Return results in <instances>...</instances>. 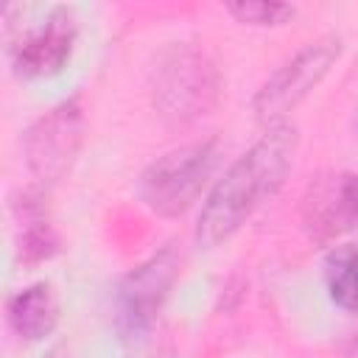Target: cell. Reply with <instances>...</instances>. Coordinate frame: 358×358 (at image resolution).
I'll return each instance as SVG.
<instances>
[{
  "mask_svg": "<svg viewBox=\"0 0 358 358\" xmlns=\"http://www.w3.org/2000/svg\"><path fill=\"white\" fill-rule=\"evenodd\" d=\"M17 215H20V224H22V232H20V255L22 260H45L56 252V235H53V227L48 224V215H45V204H42V196L36 193H22V199L17 201Z\"/></svg>",
  "mask_w": 358,
  "mask_h": 358,
  "instance_id": "10",
  "label": "cell"
},
{
  "mask_svg": "<svg viewBox=\"0 0 358 358\" xmlns=\"http://www.w3.org/2000/svg\"><path fill=\"white\" fill-rule=\"evenodd\" d=\"M227 11L243 25H282L294 17V6L274 0H238L227 3Z\"/></svg>",
  "mask_w": 358,
  "mask_h": 358,
  "instance_id": "12",
  "label": "cell"
},
{
  "mask_svg": "<svg viewBox=\"0 0 358 358\" xmlns=\"http://www.w3.org/2000/svg\"><path fill=\"white\" fill-rule=\"evenodd\" d=\"M76 42V17L70 8H53L34 31L11 45L14 73L22 78H42L62 70Z\"/></svg>",
  "mask_w": 358,
  "mask_h": 358,
  "instance_id": "7",
  "label": "cell"
},
{
  "mask_svg": "<svg viewBox=\"0 0 358 358\" xmlns=\"http://www.w3.org/2000/svg\"><path fill=\"white\" fill-rule=\"evenodd\" d=\"M310 207V229L319 238H333L358 227V176H338L333 185L322 187L308 199Z\"/></svg>",
  "mask_w": 358,
  "mask_h": 358,
  "instance_id": "8",
  "label": "cell"
},
{
  "mask_svg": "<svg viewBox=\"0 0 358 358\" xmlns=\"http://www.w3.org/2000/svg\"><path fill=\"white\" fill-rule=\"evenodd\" d=\"M218 90L215 64L190 45L168 48L151 73V103L168 126H187L204 117L215 106Z\"/></svg>",
  "mask_w": 358,
  "mask_h": 358,
  "instance_id": "2",
  "label": "cell"
},
{
  "mask_svg": "<svg viewBox=\"0 0 358 358\" xmlns=\"http://www.w3.org/2000/svg\"><path fill=\"white\" fill-rule=\"evenodd\" d=\"M81 131L84 109L78 98H67L50 112H45L22 137L25 162L31 173L45 185L62 179L81 148Z\"/></svg>",
  "mask_w": 358,
  "mask_h": 358,
  "instance_id": "6",
  "label": "cell"
},
{
  "mask_svg": "<svg viewBox=\"0 0 358 358\" xmlns=\"http://www.w3.org/2000/svg\"><path fill=\"white\" fill-rule=\"evenodd\" d=\"M330 299L344 310H358V246H336L324 260Z\"/></svg>",
  "mask_w": 358,
  "mask_h": 358,
  "instance_id": "11",
  "label": "cell"
},
{
  "mask_svg": "<svg viewBox=\"0 0 358 358\" xmlns=\"http://www.w3.org/2000/svg\"><path fill=\"white\" fill-rule=\"evenodd\" d=\"M218 165V143L199 140L154 159L137 182L143 204L162 218H176L193 207Z\"/></svg>",
  "mask_w": 358,
  "mask_h": 358,
  "instance_id": "3",
  "label": "cell"
},
{
  "mask_svg": "<svg viewBox=\"0 0 358 358\" xmlns=\"http://www.w3.org/2000/svg\"><path fill=\"white\" fill-rule=\"evenodd\" d=\"M355 129H358V109H355Z\"/></svg>",
  "mask_w": 358,
  "mask_h": 358,
  "instance_id": "14",
  "label": "cell"
},
{
  "mask_svg": "<svg viewBox=\"0 0 358 358\" xmlns=\"http://www.w3.org/2000/svg\"><path fill=\"white\" fill-rule=\"evenodd\" d=\"M48 358H70V352H67V347H53L48 352Z\"/></svg>",
  "mask_w": 358,
  "mask_h": 358,
  "instance_id": "13",
  "label": "cell"
},
{
  "mask_svg": "<svg viewBox=\"0 0 358 358\" xmlns=\"http://www.w3.org/2000/svg\"><path fill=\"white\" fill-rule=\"evenodd\" d=\"M338 56H341V39L336 34L319 36L305 48H299L255 92L252 101L255 117L268 126L282 123V117L294 112L310 95V90L319 87V81L330 73Z\"/></svg>",
  "mask_w": 358,
  "mask_h": 358,
  "instance_id": "4",
  "label": "cell"
},
{
  "mask_svg": "<svg viewBox=\"0 0 358 358\" xmlns=\"http://www.w3.org/2000/svg\"><path fill=\"white\" fill-rule=\"evenodd\" d=\"M179 252L173 246H162L120 280L115 294V322L123 338H140L157 322L179 277Z\"/></svg>",
  "mask_w": 358,
  "mask_h": 358,
  "instance_id": "5",
  "label": "cell"
},
{
  "mask_svg": "<svg viewBox=\"0 0 358 358\" xmlns=\"http://www.w3.org/2000/svg\"><path fill=\"white\" fill-rule=\"evenodd\" d=\"M296 140L299 137L291 123H274L224 171L207 193L196 221V243L201 249H215L232 238L246 218L280 190L291 171Z\"/></svg>",
  "mask_w": 358,
  "mask_h": 358,
  "instance_id": "1",
  "label": "cell"
},
{
  "mask_svg": "<svg viewBox=\"0 0 358 358\" xmlns=\"http://www.w3.org/2000/svg\"><path fill=\"white\" fill-rule=\"evenodd\" d=\"M8 324L17 336L28 341H39L48 333H53L59 322V299L48 282H34L22 291H17L8 299Z\"/></svg>",
  "mask_w": 358,
  "mask_h": 358,
  "instance_id": "9",
  "label": "cell"
}]
</instances>
